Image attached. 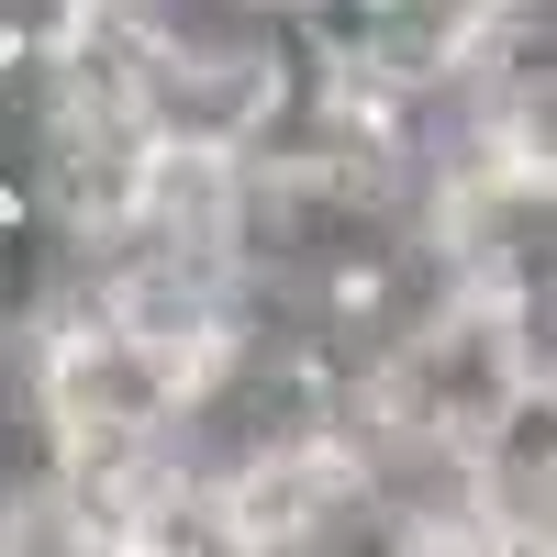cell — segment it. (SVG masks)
Listing matches in <instances>:
<instances>
[{
  "instance_id": "cell-1",
  "label": "cell",
  "mask_w": 557,
  "mask_h": 557,
  "mask_svg": "<svg viewBox=\"0 0 557 557\" xmlns=\"http://www.w3.org/2000/svg\"><path fill=\"white\" fill-rule=\"evenodd\" d=\"M268 12H278V23H290V0H268Z\"/></svg>"
}]
</instances>
